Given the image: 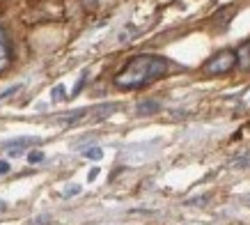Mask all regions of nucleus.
<instances>
[{"label":"nucleus","instance_id":"obj_1","mask_svg":"<svg viewBox=\"0 0 250 225\" xmlns=\"http://www.w3.org/2000/svg\"><path fill=\"white\" fill-rule=\"evenodd\" d=\"M167 71V60L163 55L143 53L126 62V67L115 76V85L120 90H140L163 78Z\"/></svg>","mask_w":250,"mask_h":225},{"label":"nucleus","instance_id":"obj_2","mask_svg":"<svg viewBox=\"0 0 250 225\" xmlns=\"http://www.w3.org/2000/svg\"><path fill=\"white\" fill-rule=\"evenodd\" d=\"M117 108H120L117 104H101V106H92V108H81V111H74L69 115H62L55 122L62 124V127H76V124H83V122H99L108 117V115H113Z\"/></svg>","mask_w":250,"mask_h":225},{"label":"nucleus","instance_id":"obj_3","mask_svg":"<svg viewBox=\"0 0 250 225\" xmlns=\"http://www.w3.org/2000/svg\"><path fill=\"white\" fill-rule=\"evenodd\" d=\"M234 65H236L234 51H220L205 62L202 71H205L207 76H223V74H229V71L234 69Z\"/></svg>","mask_w":250,"mask_h":225},{"label":"nucleus","instance_id":"obj_4","mask_svg":"<svg viewBox=\"0 0 250 225\" xmlns=\"http://www.w3.org/2000/svg\"><path fill=\"white\" fill-rule=\"evenodd\" d=\"M42 143V138H32V135H25V138H14V140H7L2 143V147L9 152V157H21L23 147H37Z\"/></svg>","mask_w":250,"mask_h":225},{"label":"nucleus","instance_id":"obj_5","mask_svg":"<svg viewBox=\"0 0 250 225\" xmlns=\"http://www.w3.org/2000/svg\"><path fill=\"white\" fill-rule=\"evenodd\" d=\"M12 55H14V51H12V42H9L7 32L0 28V71L9 67V62H12Z\"/></svg>","mask_w":250,"mask_h":225},{"label":"nucleus","instance_id":"obj_6","mask_svg":"<svg viewBox=\"0 0 250 225\" xmlns=\"http://www.w3.org/2000/svg\"><path fill=\"white\" fill-rule=\"evenodd\" d=\"M236 65H239V69H250V42H243L239 48H236Z\"/></svg>","mask_w":250,"mask_h":225},{"label":"nucleus","instance_id":"obj_7","mask_svg":"<svg viewBox=\"0 0 250 225\" xmlns=\"http://www.w3.org/2000/svg\"><path fill=\"white\" fill-rule=\"evenodd\" d=\"M159 111V104L156 101H145V104H138V112L140 115H152V112Z\"/></svg>","mask_w":250,"mask_h":225},{"label":"nucleus","instance_id":"obj_8","mask_svg":"<svg viewBox=\"0 0 250 225\" xmlns=\"http://www.w3.org/2000/svg\"><path fill=\"white\" fill-rule=\"evenodd\" d=\"M83 157L92 158V161H99V158H104V152L99 150V147H90V150H83Z\"/></svg>","mask_w":250,"mask_h":225},{"label":"nucleus","instance_id":"obj_9","mask_svg":"<svg viewBox=\"0 0 250 225\" xmlns=\"http://www.w3.org/2000/svg\"><path fill=\"white\" fill-rule=\"evenodd\" d=\"M51 99H53V101H60V99H67V97H64V85H58V88H55V90L51 92Z\"/></svg>","mask_w":250,"mask_h":225},{"label":"nucleus","instance_id":"obj_10","mask_svg":"<svg viewBox=\"0 0 250 225\" xmlns=\"http://www.w3.org/2000/svg\"><path fill=\"white\" fill-rule=\"evenodd\" d=\"M28 161H30V163H39V161H44V154H42V152H30V154H28Z\"/></svg>","mask_w":250,"mask_h":225},{"label":"nucleus","instance_id":"obj_11","mask_svg":"<svg viewBox=\"0 0 250 225\" xmlns=\"http://www.w3.org/2000/svg\"><path fill=\"white\" fill-rule=\"evenodd\" d=\"M69 186H71V188H67V191H64V195H78V193H81V186H78V184H69Z\"/></svg>","mask_w":250,"mask_h":225},{"label":"nucleus","instance_id":"obj_12","mask_svg":"<svg viewBox=\"0 0 250 225\" xmlns=\"http://www.w3.org/2000/svg\"><path fill=\"white\" fill-rule=\"evenodd\" d=\"M48 221H51V218H48V216H39L37 221H32V225H51V223H48Z\"/></svg>","mask_w":250,"mask_h":225},{"label":"nucleus","instance_id":"obj_13","mask_svg":"<svg viewBox=\"0 0 250 225\" xmlns=\"http://www.w3.org/2000/svg\"><path fill=\"white\" fill-rule=\"evenodd\" d=\"M9 173V163L7 161H0V175H7Z\"/></svg>","mask_w":250,"mask_h":225},{"label":"nucleus","instance_id":"obj_14","mask_svg":"<svg viewBox=\"0 0 250 225\" xmlns=\"http://www.w3.org/2000/svg\"><path fill=\"white\" fill-rule=\"evenodd\" d=\"M97 177H99V168H94V170L90 173V181H92V180H97Z\"/></svg>","mask_w":250,"mask_h":225},{"label":"nucleus","instance_id":"obj_15","mask_svg":"<svg viewBox=\"0 0 250 225\" xmlns=\"http://www.w3.org/2000/svg\"><path fill=\"white\" fill-rule=\"evenodd\" d=\"M5 209H7V204H5L2 200H0V211H5Z\"/></svg>","mask_w":250,"mask_h":225}]
</instances>
